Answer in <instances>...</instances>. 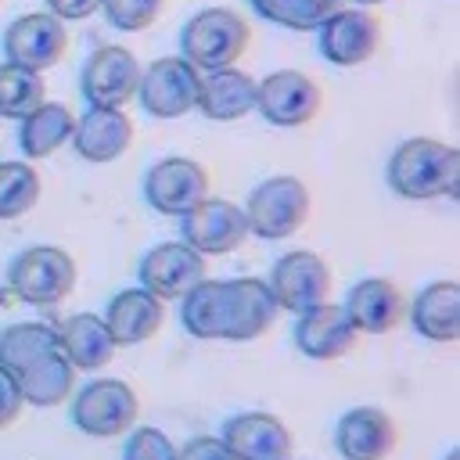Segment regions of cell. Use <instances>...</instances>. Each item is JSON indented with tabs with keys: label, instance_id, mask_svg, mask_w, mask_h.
<instances>
[{
	"label": "cell",
	"instance_id": "6da1fadb",
	"mask_svg": "<svg viewBox=\"0 0 460 460\" xmlns=\"http://www.w3.org/2000/svg\"><path fill=\"white\" fill-rule=\"evenodd\" d=\"M385 180L406 201L453 198L460 187V155L435 137H410L392 151Z\"/></svg>",
	"mask_w": 460,
	"mask_h": 460
},
{
	"label": "cell",
	"instance_id": "7a4b0ae2",
	"mask_svg": "<svg viewBox=\"0 0 460 460\" xmlns=\"http://www.w3.org/2000/svg\"><path fill=\"white\" fill-rule=\"evenodd\" d=\"M248 43H252L248 22L230 7H201L180 29V58L198 72L237 65Z\"/></svg>",
	"mask_w": 460,
	"mask_h": 460
},
{
	"label": "cell",
	"instance_id": "3957f363",
	"mask_svg": "<svg viewBox=\"0 0 460 460\" xmlns=\"http://www.w3.org/2000/svg\"><path fill=\"white\" fill-rule=\"evenodd\" d=\"M75 259L58 244H32L7 266V288L25 305H61L75 291Z\"/></svg>",
	"mask_w": 460,
	"mask_h": 460
},
{
	"label": "cell",
	"instance_id": "277c9868",
	"mask_svg": "<svg viewBox=\"0 0 460 460\" xmlns=\"http://www.w3.org/2000/svg\"><path fill=\"white\" fill-rule=\"evenodd\" d=\"M309 208H313V198L298 176H288V172L266 176L244 201L248 234L262 241H284L305 226Z\"/></svg>",
	"mask_w": 460,
	"mask_h": 460
},
{
	"label": "cell",
	"instance_id": "5b68a950",
	"mask_svg": "<svg viewBox=\"0 0 460 460\" xmlns=\"http://www.w3.org/2000/svg\"><path fill=\"white\" fill-rule=\"evenodd\" d=\"M140 399L119 377H93L72 392V424L90 438H122L137 428Z\"/></svg>",
	"mask_w": 460,
	"mask_h": 460
},
{
	"label": "cell",
	"instance_id": "8992f818",
	"mask_svg": "<svg viewBox=\"0 0 460 460\" xmlns=\"http://www.w3.org/2000/svg\"><path fill=\"white\" fill-rule=\"evenodd\" d=\"M323 108V90L313 75L298 68H277L255 83V111L280 129H298L313 122Z\"/></svg>",
	"mask_w": 460,
	"mask_h": 460
},
{
	"label": "cell",
	"instance_id": "52a82bcc",
	"mask_svg": "<svg viewBox=\"0 0 460 460\" xmlns=\"http://www.w3.org/2000/svg\"><path fill=\"white\" fill-rule=\"evenodd\" d=\"M198 79L201 72L180 54L155 58L147 68H140L137 101L151 119H180L198 104Z\"/></svg>",
	"mask_w": 460,
	"mask_h": 460
},
{
	"label": "cell",
	"instance_id": "ba28073f",
	"mask_svg": "<svg viewBox=\"0 0 460 460\" xmlns=\"http://www.w3.org/2000/svg\"><path fill=\"white\" fill-rule=\"evenodd\" d=\"M266 284H270L277 305L298 316V313H309V309L331 302V284H334V277H331V266H327L316 252L295 248V252H284V255L273 262Z\"/></svg>",
	"mask_w": 460,
	"mask_h": 460
},
{
	"label": "cell",
	"instance_id": "9c48e42d",
	"mask_svg": "<svg viewBox=\"0 0 460 460\" xmlns=\"http://www.w3.org/2000/svg\"><path fill=\"white\" fill-rule=\"evenodd\" d=\"M140 83V61L129 47L104 43L97 47L79 72V90L86 97V108H126L137 97Z\"/></svg>",
	"mask_w": 460,
	"mask_h": 460
},
{
	"label": "cell",
	"instance_id": "30bf717a",
	"mask_svg": "<svg viewBox=\"0 0 460 460\" xmlns=\"http://www.w3.org/2000/svg\"><path fill=\"white\" fill-rule=\"evenodd\" d=\"M180 241L190 244L198 255H230L248 241L244 208L226 198H205L187 216H180Z\"/></svg>",
	"mask_w": 460,
	"mask_h": 460
},
{
	"label": "cell",
	"instance_id": "8fae6325",
	"mask_svg": "<svg viewBox=\"0 0 460 460\" xmlns=\"http://www.w3.org/2000/svg\"><path fill=\"white\" fill-rule=\"evenodd\" d=\"M144 198L155 212L162 216H187L198 201L208 198V172L201 162L172 155V158H158L147 172H144Z\"/></svg>",
	"mask_w": 460,
	"mask_h": 460
},
{
	"label": "cell",
	"instance_id": "7c38bea8",
	"mask_svg": "<svg viewBox=\"0 0 460 460\" xmlns=\"http://www.w3.org/2000/svg\"><path fill=\"white\" fill-rule=\"evenodd\" d=\"M65 50H68V29L50 11L22 14L4 29V58L22 68L47 72L65 58Z\"/></svg>",
	"mask_w": 460,
	"mask_h": 460
},
{
	"label": "cell",
	"instance_id": "4fadbf2b",
	"mask_svg": "<svg viewBox=\"0 0 460 460\" xmlns=\"http://www.w3.org/2000/svg\"><path fill=\"white\" fill-rule=\"evenodd\" d=\"M320 54L338 68L370 61L381 47V22L370 7H338L320 29Z\"/></svg>",
	"mask_w": 460,
	"mask_h": 460
},
{
	"label": "cell",
	"instance_id": "5bb4252c",
	"mask_svg": "<svg viewBox=\"0 0 460 460\" xmlns=\"http://www.w3.org/2000/svg\"><path fill=\"white\" fill-rule=\"evenodd\" d=\"M137 277H140V288H147L151 295L169 302V298H183L194 284H201L208 277V266H205V255H198L190 244L162 241L144 252Z\"/></svg>",
	"mask_w": 460,
	"mask_h": 460
},
{
	"label": "cell",
	"instance_id": "9a60e30c",
	"mask_svg": "<svg viewBox=\"0 0 460 460\" xmlns=\"http://www.w3.org/2000/svg\"><path fill=\"white\" fill-rule=\"evenodd\" d=\"M280 316V305L266 280L234 277L223 291V341H255Z\"/></svg>",
	"mask_w": 460,
	"mask_h": 460
},
{
	"label": "cell",
	"instance_id": "2e32d148",
	"mask_svg": "<svg viewBox=\"0 0 460 460\" xmlns=\"http://www.w3.org/2000/svg\"><path fill=\"white\" fill-rule=\"evenodd\" d=\"M219 438L234 460H288L295 449L291 428L277 413H266V410L234 413L223 424Z\"/></svg>",
	"mask_w": 460,
	"mask_h": 460
},
{
	"label": "cell",
	"instance_id": "e0dca14e",
	"mask_svg": "<svg viewBox=\"0 0 460 460\" xmlns=\"http://www.w3.org/2000/svg\"><path fill=\"white\" fill-rule=\"evenodd\" d=\"M399 431L381 406H352L334 424V449L341 460H388Z\"/></svg>",
	"mask_w": 460,
	"mask_h": 460
},
{
	"label": "cell",
	"instance_id": "ac0fdd59",
	"mask_svg": "<svg viewBox=\"0 0 460 460\" xmlns=\"http://www.w3.org/2000/svg\"><path fill=\"white\" fill-rule=\"evenodd\" d=\"M356 338H359V331L352 327L349 313L338 302H323V305H316L309 313H298L295 349L305 359H316V363L341 359V356H349L356 349Z\"/></svg>",
	"mask_w": 460,
	"mask_h": 460
},
{
	"label": "cell",
	"instance_id": "d6986e66",
	"mask_svg": "<svg viewBox=\"0 0 460 460\" xmlns=\"http://www.w3.org/2000/svg\"><path fill=\"white\" fill-rule=\"evenodd\" d=\"M133 144V119L122 108H86L75 119L72 147L90 165H108L122 158Z\"/></svg>",
	"mask_w": 460,
	"mask_h": 460
},
{
	"label": "cell",
	"instance_id": "ffe728a7",
	"mask_svg": "<svg viewBox=\"0 0 460 460\" xmlns=\"http://www.w3.org/2000/svg\"><path fill=\"white\" fill-rule=\"evenodd\" d=\"M341 309L359 334H388L406 316V298L388 277H363L349 288Z\"/></svg>",
	"mask_w": 460,
	"mask_h": 460
},
{
	"label": "cell",
	"instance_id": "44dd1931",
	"mask_svg": "<svg viewBox=\"0 0 460 460\" xmlns=\"http://www.w3.org/2000/svg\"><path fill=\"white\" fill-rule=\"evenodd\" d=\"M115 338V345H140L155 338L165 323V302L151 295L147 288H122L119 295L108 298V309L101 316Z\"/></svg>",
	"mask_w": 460,
	"mask_h": 460
},
{
	"label": "cell",
	"instance_id": "7402d4cb",
	"mask_svg": "<svg viewBox=\"0 0 460 460\" xmlns=\"http://www.w3.org/2000/svg\"><path fill=\"white\" fill-rule=\"evenodd\" d=\"M255 83L244 68L230 65V68H216V72H201L198 79V111L212 122H237L248 111H255Z\"/></svg>",
	"mask_w": 460,
	"mask_h": 460
},
{
	"label": "cell",
	"instance_id": "603a6c76",
	"mask_svg": "<svg viewBox=\"0 0 460 460\" xmlns=\"http://www.w3.org/2000/svg\"><path fill=\"white\" fill-rule=\"evenodd\" d=\"M58 345L65 352V359L75 367V370H86V374H97L104 370L111 359H115V338L108 331V323L97 316V313H72L65 316L58 327Z\"/></svg>",
	"mask_w": 460,
	"mask_h": 460
},
{
	"label": "cell",
	"instance_id": "cb8c5ba5",
	"mask_svg": "<svg viewBox=\"0 0 460 460\" xmlns=\"http://www.w3.org/2000/svg\"><path fill=\"white\" fill-rule=\"evenodd\" d=\"M410 323L428 341H456L460 334V284L431 280L410 302Z\"/></svg>",
	"mask_w": 460,
	"mask_h": 460
},
{
	"label": "cell",
	"instance_id": "d4e9b609",
	"mask_svg": "<svg viewBox=\"0 0 460 460\" xmlns=\"http://www.w3.org/2000/svg\"><path fill=\"white\" fill-rule=\"evenodd\" d=\"M72 129H75L72 108L61 101H43L25 119H18V147L29 162H40L50 158L58 147H65L72 140Z\"/></svg>",
	"mask_w": 460,
	"mask_h": 460
},
{
	"label": "cell",
	"instance_id": "484cf974",
	"mask_svg": "<svg viewBox=\"0 0 460 460\" xmlns=\"http://www.w3.org/2000/svg\"><path fill=\"white\" fill-rule=\"evenodd\" d=\"M75 367L65 359L61 349L40 356L36 363H29L25 370H18V388H22V399L40 406V410H50V406H61L72 392H75Z\"/></svg>",
	"mask_w": 460,
	"mask_h": 460
},
{
	"label": "cell",
	"instance_id": "4316f807",
	"mask_svg": "<svg viewBox=\"0 0 460 460\" xmlns=\"http://www.w3.org/2000/svg\"><path fill=\"white\" fill-rule=\"evenodd\" d=\"M223 291L226 280L205 277L180 298V323L198 341H223Z\"/></svg>",
	"mask_w": 460,
	"mask_h": 460
},
{
	"label": "cell",
	"instance_id": "83f0119b",
	"mask_svg": "<svg viewBox=\"0 0 460 460\" xmlns=\"http://www.w3.org/2000/svg\"><path fill=\"white\" fill-rule=\"evenodd\" d=\"M61 349L58 345V331L50 323H11L0 331V367H7L11 374L25 370L29 363H36L40 356Z\"/></svg>",
	"mask_w": 460,
	"mask_h": 460
},
{
	"label": "cell",
	"instance_id": "f1b7e54d",
	"mask_svg": "<svg viewBox=\"0 0 460 460\" xmlns=\"http://www.w3.org/2000/svg\"><path fill=\"white\" fill-rule=\"evenodd\" d=\"M252 11L280 29L316 32L345 0H248Z\"/></svg>",
	"mask_w": 460,
	"mask_h": 460
},
{
	"label": "cell",
	"instance_id": "f546056e",
	"mask_svg": "<svg viewBox=\"0 0 460 460\" xmlns=\"http://www.w3.org/2000/svg\"><path fill=\"white\" fill-rule=\"evenodd\" d=\"M43 101H47V83L40 72L22 68L14 61L0 65V119H25Z\"/></svg>",
	"mask_w": 460,
	"mask_h": 460
},
{
	"label": "cell",
	"instance_id": "4dcf8cb0",
	"mask_svg": "<svg viewBox=\"0 0 460 460\" xmlns=\"http://www.w3.org/2000/svg\"><path fill=\"white\" fill-rule=\"evenodd\" d=\"M43 190L32 162H0V219H22L36 208Z\"/></svg>",
	"mask_w": 460,
	"mask_h": 460
},
{
	"label": "cell",
	"instance_id": "1f68e13d",
	"mask_svg": "<svg viewBox=\"0 0 460 460\" xmlns=\"http://www.w3.org/2000/svg\"><path fill=\"white\" fill-rule=\"evenodd\" d=\"M165 0H104L101 11L119 32H144L158 22Z\"/></svg>",
	"mask_w": 460,
	"mask_h": 460
},
{
	"label": "cell",
	"instance_id": "d6a6232c",
	"mask_svg": "<svg viewBox=\"0 0 460 460\" xmlns=\"http://www.w3.org/2000/svg\"><path fill=\"white\" fill-rule=\"evenodd\" d=\"M122 460H176V442L155 424H137L126 431Z\"/></svg>",
	"mask_w": 460,
	"mask_h": 460
},
{
	"label": "cell",
	"instance_id": "836d02e7",
	"mask_svg": "<svg viewBox=\"0 0 460 460\" xmlns=\"http://www.w3.org/2000/svg\"><path fill=\"white\" fill-rule=\"evenodd\" d=\"M176 460H234L219 435H194L176 449Z\"/></svg>",
	"mask_w": 460,
	"mask_h": 460
},
{
	"label": "cell",
	"instance_id": "e575fe53",
	"mask_svg": "<svg viewBox=\"0 0 460 460\" xmlns=\"http://www.w3.org/2000/svg\"><path fill=\"white\" fill-rule=\"evenodd\" d=\"M22 406H25V399H22L18 377L7 367H0V428H11L22 413Z\"/></svg>",
	"mask_w": 460,
	"mask_h": 460
},
{
	"label": "cell",
	"instance_id": "d590c367",
	"mask_svg": "<svg viewBox=\"0 0 460 460\" xmlns=\"http://www.w3.org/2000/svg\"><path fill=\"white\" fill-rule=\"evenodd\" d=\"M101 4L104 0H47V11L61 22H83L93 11H101Z\"/></svg>",
	"mask_w": 460,
	"mask_h": 460
},
{
	"label": "cell",
	"instance_id": "8d00e7d4",
	"mask_svg": "<svg viewBox=\"0 0 460 460\" xmlns=\"http://www.w3.org/2000/svg\"><path fill=\"white\" fill-rule=\"evenodd\" d=\"M356 7H374V4H388V0H352Z\"/></svg>",
	"mask_w": 460,
	"mask_h": 460
},
{
	"label": "cell",
	"instance_id": "74e56055",
	"mask_svg": "<svg viewBox=\"0 0 460 460\" xmlns=\"http://www.w3.org/2000/svg\"><path fill=\"white\" fill-rule=\"evenodd\" d=\"M446 460H456V449H449V453H446Z\"/></svg>",
	"mask_w": 460,
	"mask_h": 460
},
{
	"label": "cell",
	"instance_id": "f35d334b",
	"mask_svg": "<svg viewBox=\"0 0 460 460\" xmlns=\"http://www.w3.org/2000/svg\"><path fill=\"white\" fill-rule=\"evenodd\" d=\"M288 460H298V456H288Z\"/></svg>",
	"mask_w": 460,
	"mask_h": 460
}]
</instances>
